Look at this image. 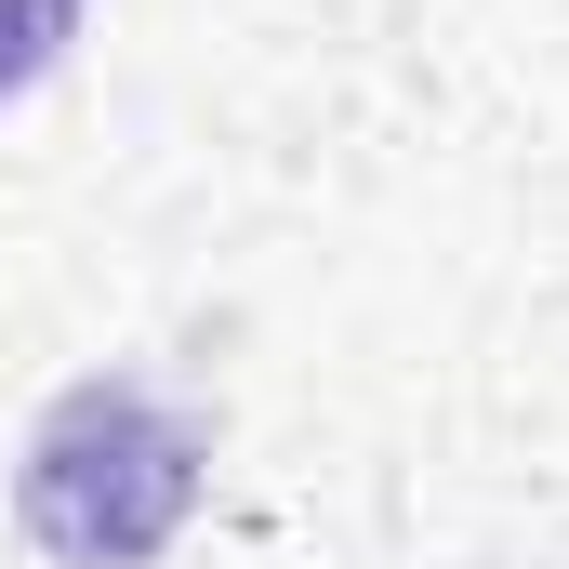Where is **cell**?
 <instances>
[{"label": "cell", "instance_id": "7a4b0ae2", "mask_svg": "<svg viewBox=\"0 0 569 569\" xmlns=\"http://www.w3.org/2000/svg\"><path fill=\"white\" fill-rule=\"evenodd\" d=\"M80 13H93V0H0V107H27V93L67 67Z\"/></svg>", "mask_w": 569, "mask_h": 569}, {"label": "cell", "instance_id": "6da1fadb", "mask_svg": "<svg viewBox=\"0 0 569 569\" xmlns=\"http://www.w3.org/2000/svg\"><path fill=\"white\" fill-rule=\"evenodd\" d=\"M212 490V425L146 371H80L13 450V530L53 569H146Z\"/></svg>", "mask_w": 569, "mask_h": 569}]
</instances>
